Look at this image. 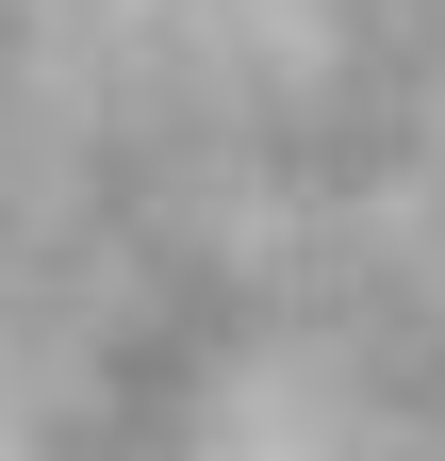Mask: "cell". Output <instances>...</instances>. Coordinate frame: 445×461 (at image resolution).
Wrapping results in <instances>:
<instances>
[{
    "mask_svg": "<svg viewBox=\"0 0 445 461\" xmlns=\"http://www.w3.org/2000/svg\"><path fill=\"white\" fill-rule=\"evenodd\" d=\"M0 461H445V0H0Z\"/></svg>",
    "mask_w": 445,
    "mask_h": 461,
    "instance_id": "1",
    "label": "cell"
}]
</instances>
